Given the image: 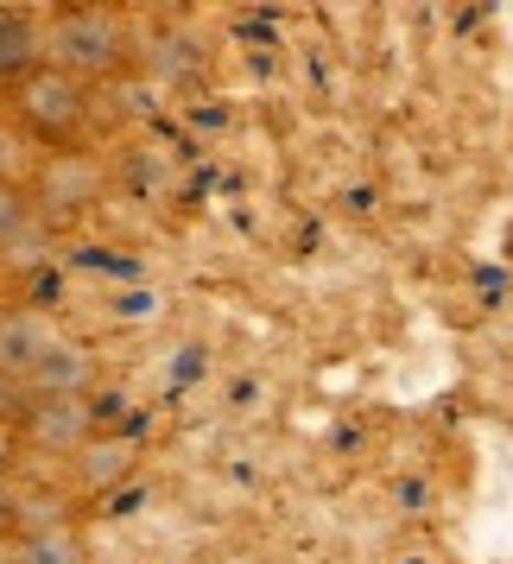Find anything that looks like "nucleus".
<instances>
[{
    "instance_id": "nucleus-6",
    "label": "nucleus",
    "mask_w": 513,
    "mask_h": 564,
    "mask_svg": "<svg viewBox=\"0 0 513 564\" xmlns=\"http://www.w3.org/2000/svg\"><path fill=\"white\" fill-rule=\"evenodd\" d=\"M89 387H96V356L70 336H57L52 356L26 375V400H89Z\"/></svg>"
},
{
    "instance_id": "nucleus-3",
    "label": "nucleus",
    "mask_w": 513,
    "mask_h": 564,
    "mask_svg": "<svg viewBox=\"0 0 513 564\" xmlns=\"http://www.w3.org/2000/svg\"><path fill=\"white\" fill-rule=\"evenodd\" d=\"M108 191V172L96 153H83V147H52V153L32 165V216H45V223H77L89 209L102 204Z\"/></svg>"
},
{
    "instance_id": "nucleus-14",
    "label": "nucleus",
    "mask_w": 513,
    "mask_h": 564,
    "mask_svg": "<svg viewBox=\"0 0 513 564\" xmlns=\"http://www.w3.org/2000/svg\"><path fill=\"white\" fill-rule=\"evenodd\" d=\"M0 102H7V89H0Z\"/></svg>"
},
{
    "instance_id": "nucleus-8",
    "label": "nucleus",
    "mask_w": 513,
    "mask_h": 564,
    "mask_svg": "<svg viewBox=\"0 0 513 564\" xmlns=\"http://www.w3.org/2000/svg\"><path fill=\"white\" fill-rule=\"evenodd\" d=\"M13 564H89V545H83V533L70 520H57V527L13 539Z\"/></svg>"
},
{
    "instance_id": "nucleus-12",
    "label": "nucleus",
    "mask_w": 513,
    "mask_h": 564,
    "mask_svg": "<svg viewBox=\"0 0 513 564\" xmlns=\"http://www.w3.org/2000/svg\"><path fill=\"white\" fill-rule=\"evenodd\" d=\"M13 513H20V482L0 469V539H13Z\"/></svg>"
},
{
    "instance_id": "nucleus-4",
    "label": "nucleus",
    "mask_w": 513,
    "mask_h": 564,
    "mask_svg": "<svg viewBox=\"0 0 513 564\" xmlns=\"http://www.w3.org/2000/svg\"><path fill=\"white\" fill-rule=\"evenodd\" d=\"M20 432H26L32 451L77 457L83 444L96 437V406H89V400H26V412H20Z\"/></svg>"
},
{
    "instance_id": "nucleus-2",
    "label": "nucleus",
    "mask_w": 513,
    "mask_h": 564,
    "mask_svg": "<svg viewBox=\"0 0 513 564\" xmlns=\"http://www.w3.org/2000/svg\"><path fill=\"white\" fill-rule=\"evenodd\" d=\"M7 108H13V121H20L32 140H45V147H77L83 128H89V83L64 77L57 64H39L32 77H20L7 89Z\"/></svg>"
},
{
    "instance_id": "nucleus-5",
    "label": "nucleus",
    "mask_w": 513,
    "mask_h": 564,
    "mask_svg": "<svg viewBox=\"0 0 513 564\" xmlns=\"http://www.w3.org/2000/svg\"><path fill=\"white\" fill-rule=\"evenodd\" d=\"M57 336H64V330H57L45 311H32V305H0V368L26 387V375H32L45 356H52Z\"/></svg>"
},
{
    "instance_id": "nucleus-10",
    "label": "nucleus",
    "mask_w": 513,
    "mask_h": 564,
    "mask_svg": "<svg viewBox=\"0 0 513 564\" xmlns=\"http://www.w3.org/2000/svg\"><path fill=\"white\" fill-rule=\"evenodd\" d=\"M32 223H39V216H32L26 184H20V178H0V248H13Z\"/></svg>"
},
{
    "instance_id": "nucleus-9",
    "label": "nucleus",
    "mask_w": 513,
    "mask_h": 564,
    "mask_svg": "<svg viewBox=\"0 0 513 564\" xmlns=\"http://www.w3.org/2000/svg\"><path fill=\"white\" fill-rule=\"evenodd\" d=\"M133 469V444L128 437H89L77 451V482L83 488H108V482H121Z\"/></svg>"
},
{
    "instance_id": "nucleus-1",
    "label": "nucleus",
    "mask_w": 513,
    "mask_h": 564,
    "mask_svg": "<svg viewBox=\"0 0 513 564\" xmlns=\"http://www.w3.org/2000/svg\"><path fill=\"white\" fill-rule=\"evenodd\" d=\"M128 57H133V32H128V20L108 13V7H70V13L45 20V64H57L64 77L102 83V77H114Z\"/></svg>"
},
{
    "instance_id": "nucleus-13",
    "label": "nucleus",
    "mask_w": 513,
    "mask_h": 564,
    "mask_svg": "<svg viewBox=\"0 0 513 564\" xmlns=\"http://www.w3.org/2000/svg\"><path fill=\"white\" fill-rule=\"evenodd\" d=\"M0 564H13V539H0Z\"/></svg>"
},
{
    "instance_id": "nucleus-7",
    "label": "nucleus",
    "mask_w": 513,
    "mask_h": 564,
    "mask_svg": "<svg viewBox=\"0 0 513 564\" xmlns=\"http://www.w3.org/2000/svg\"><path fill=\"white\" fill-rule=\"evenodd\" d=\"M45 64V20L26 7H0V89H13Z\"/></svg>"
},
{
    "instance_id": "nucleus-11",
    "label": "nucleus",
    "mask_w": 513,
    "mask_h": 564,
    "mask_svg": "<svg viewBox=\"0 0 513 564\" xmlns=\"http://www.w3.org/2000/svg\"><path fill=\"white\" fill-rule=\"evenodd\" d=\"M20 412H26V387H20L13 375H7V368H0V425H13Z\"/></svg>"
}]
</instances>
